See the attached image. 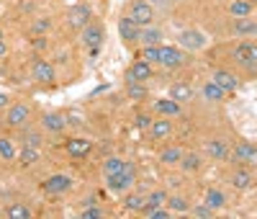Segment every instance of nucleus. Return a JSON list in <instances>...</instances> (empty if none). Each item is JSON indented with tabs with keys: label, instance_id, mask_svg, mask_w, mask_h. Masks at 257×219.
<instances>
[{
	"label": "nucleus",
	"instance_id": "obj_27",
	"mask_svg": "<svg viewBox=\"0 0 257 219\" xmlns=\"http://www.w3.org/2000/svg\"><path fill=\"white\" fill-rule=\"evenodd\" d=\"M180 158H183V150L180 147H165L160 152V163L162 165H180Z\"/></svg>",
	"mask_w": 257,
	"mask_h": 219
},
{
	"label": "nucleus",
	"instance_id": "obj_45",
	"mask_svg": "<svg viewBox=\"0 0 257 219\" xmlns=\"http://www.w3.org/2000/svg\"><path fill=\"white\" fill-rule=\"evenodd\" d=\"M6 106H8V96L0 93V108H6Z\"/></svg>",
	"mask_w": 257,
	"mask_h": 219
},
{
	"label": "nucleus",
	"instance_id": "obj_41",
	"mask_svg": "<svg viewBox=\"0 0 257 219\" xmlns=\"http://www.w3.org/2000/svg\"><path fill=\"white\" fill-rule=\"evenodd\" d=\"M82 219H100L103 216V209H98V206H88V209H82V214H80Z\"/></svg>",
	"mask_w": 257,
	"mask_h": 219
},
{
	"label": "nucleus",
	"instance_id": "obj_21",
	"mask_svg": "<svg viewBox=\"0 0 257 219\" xmlns=\"http://www.w3.org/2000/svg\"><path fill=\"white\" fill-rule=\"evenodd\" d=\"M170 98H175L178 103H188L193 98V88L188 83H173L170 85Z\"/></svg>",
	"mask_w": 257,
	"mask_h": 219
},
{
	"label": "nucleus",
	"instance_id": "obj_38",
	"mask_svg": "<svg viewBox=\"0 0 257 219\" xmlns=\"http://www.w3.org/2000/svg\"><path fill=\"white\" fill-rule=\"evenodd\" d=\"M24 144L41 147V134H39V131H26V134H24Z\"/></svg>",
	"mask_w": 257,
	"mask_h": 219
},
{
	"label": "nucleus",
	"instance_id": "obj_46",
	"mask_svg": "<svg viewBox=\"0 0 257 219\" xmlns=\"http://www.w3.org/2000/svg\"><path fill=\"white\" fill-rule=\"evenodd\" d=\"M149 3H165V0H149Z\"/></svg>",
	"mask_w": 257,
	"mask_h": 219
},
{
	"label": "nucleus",
	"instance_id": "obj_37",
	"mask_svg": "<svg viewBox=\"0 0 257 219\" xmlns=\"http://www.w3.org/2000/svg\"><path fill=\"white\" fill-rule=\"evenodd\" d=\"M142 59H147L149 64H160V47H144Z\"/></svg>",
	"mask_w": 257,
	"mask_h": 219
},
{
	"label": "nucleus",
	"instance_id": "obj_44",
	"mask_svg": "<svg viewBox=\"0 0 257 219\" xmlns=\"http://www.w3.org/2000/svg\"><path fill=\"white\" fill-rule=\"evenodd\" d=\"M6 52H8V44H6V34L0 31V57H6Z\"/></svg>",
	"mask_w": 257,
	"mask_h": 219
},
{
	"label": "nucleus",
	"instance_id": "obj_18",
	"mask_svg": "<svg viewBox=\"0 0 257 219\" xmlns=\"http://www.w3.org/2000/svg\"><path fill=\"white\" fill-rule=\"evenodd\" d=\"M155 111L160 116H180V103L175 98H157L155 101Z\"/></svg>",
	"mask_w": 257,
	"mask_h": 219
},
{
	"label": "nucleus",
	"instance_id": "obj_2",
	"mask_svg": "<svg viewBox=\"0 0 257 219\" xmlns=\"http://www.w3.org/2000/svg\"><path fill=\"white\" fill-rule=\"evenodd\" d=\"M231 57L237 64H242V67L254 70L257 67V41H239L237 47H234Z\"/></svg>",
	"mask_w": 257,
	"mask_h": 219
},
{
	"label": "nucleus",
	"instance_id": "obj_40",
	"mask_svg": "<svg viewBox=\"0 0 257 219\" xmlns=\"http://www.w3.org/2000/svg\"><path fill=\"white\" fill-rule=\"evenodd\" d=\"M170 214H173V211H170V209H162V206H155V209H149V211H147L149 219H167Z\"/></svg>",
	"mask_w": 257,
	"mask_h": 219
},
{
	"label": "nucleus",
	"instance_id": "obj_36",
	"mask_svg": "<svg viewBox=\"0 0 257 219\" xmlns=\"http://www.w3.org/2000/svg\"><path fill=\"white\" fill-rule=\"evenodd\" d=\"M126 88H128V96H132V98H137V101L147 98V88H144V83H126Z\"/></svg>",
	"mask_w": 257,
	"mask_h": 219
},
{
	"label": "nucleus",
	"instance_id": "obj_29",
	"mask_svg": "<svg viewBox=\"0 0 257 219\" xmlns=\"http://www.w3.org/2000/svg\"><path fill=\"white\" fill-rule=\"evenodd\" d=\"M180 168H183L185 173L201 170V155H196V152H188V155H183V158H180Z\"/></svg>",
	"mask_w": 257,
	"mask_h": 219
},
{
	"label": "nucleus",
	"instance_id": "obj_17",
	"mask_svg": "<svg viewBox=\"0 0 257 219\" xmlns=\"http://www.w3.org/2000/svg\"><path fill=\"white\" fill-rule=\"evenodd\" d=\"M231 34H237V36H252V34H257V21H252L249 16L247 18H234L231 21Z\"/></svg>",
	"mask_w": 257,
	"mask_h": 219
},
{
	"label": "nucleus",
	"instance_id": "obj_42",
	"mask_svg": "<svg viewBox=\"0 0 257 219\" xmlns=\"http://www.w3.org/2000/svg\"><path fill=\"white\" fill-rule=\"evenodd\" d=\"M49 29H52V21L49 18H41V21H36V24H34V34H44Z\"/></svg>",
	"mask_w": 257,
	"mask_h": 219
},
{
	"label": "nucleus",
	"instance_id": "obj_1",
	"mask_svg": "<svg viewBox=\"0 0 257 219\" xmlns=\"http://www.w3.org/2000/svg\"><path fill=\"white\" fill-rule=\"evenodd\" d=\"M126 18L128 21H134L137 26H152V21H155V8L149 0H132L126 8Z\"/></svg>",
	"mask_w": 257,
	"mask_h": 219
},
{
	"label": "nucleus",
	"instance_id": "obj_34",
	"mask_svg": "<svg viewBox=\"0 0 257 219\" xmlns=\"http://www.w3.org/2000/svg\"><path fill=\"white\" fill-rule=\"evenodd\" d=\"M0 158H3V160H16V158H18V152H16V147H13V139L0 137Z\"/></svg>",
	"mask_w": 257,
	"mask_h": 219
},
{
	"label": "nucleus",
	"instance_id": "obj_28",
	"mask_svg": "<svg viewBox=\"0 0 257 219\" xmlns=\"http://www.w3.org/2000/svg\"><path fill=\"white\" fill-rule=\"evenodd\" d=\"M231 186L237 188V191H247V188L252 186V173H249V170H244V168H242V170H237V173L231 175Z\"/></svg>",
	"mask_w": 257,
	"mask_h": 219
},
{
	"label": "nucleus",
	"instance_id": "obj_32",
	"mask_svg": "<svg viewBox=\"0 0 257 219\" xmlns=\"http://www.w3.org/2000/svg\"><path fill=\"white\" fill-rule=\"evenodd\" d=\"M144 204H147V196H142V193H128L126 199H123V206L128 211H142Z\"/></svg>",
	"mask_w": 257,
	"mask_h": 219
},
{
	"label": "nucleus",
	"instance_id": "obj_31",
	"mask_svg": "<svg viewBox=\"0 0 257 219\" xmlns=\"http://www.w3.org/2000/svg\"><path fill=\"white\" fill-rule=\"evenodd\" d=\"M123 170V160L121 158H108L103 163V175L105 178H113V175H118Z\"/></svg>",
	"mask_w": 257,
	"mask_h": 219
},
{
	"label": "nucleus",
	"instance_id": "obj_7",
	"mask_svg": "<svg viewBox=\"0 0 257 219\" xmlns=\"http://www.w3.org/2000/svg\"><path fill=\"white\" fill-rule=\"evenodd\" d=\"M31 75H34L36 83H44V85L54 83V78H57V72H54V67H52V62H47V59H34Z\"/></svg>",
	"mask_w": 257,
	"mask_h": 219
},
{
	"label": "nucleus",
	"instance_id": "obj_22",
	"mask_svg": "<svg viewBox=\"0 0 257 219\" xmlns=\"http://www.w3.org/2000/svg\"><path fill=\"white\" fill-rule=\"evenodd\" d=\"M206 155L213 158V160H226L229 147H226V142H221V139H211V142H206Z\"/></svg>",
	"mask_w": 257,
	"mask_h": 219
},
{
	"label": "nucleus",
	"instance_id": "obj_8",
	"mask_svg": "<svg viewBox=\"0 0 257 219\" xmlns=\"http://www.w3.org/2000/svg\"><path fill=\"white\" fill-rule=\"evenodd\" d=\"M149 78H152V64L147 59H137L126 72V83H147Z\"/></svg>",
	"mask_w": 257,
	"mask_h": 219
},
{
	"label": "nucleus",
	"instance_id": "obj_43",
	"mask_svg": "<svg viewBox=\"0 0 257 219\" xmlns=\"http://www.w3.org/2000/svg\"><path fill=\"white\" fill-rule=\"evenodd\" d=\"M137 126H139V129H149V126H152V119H149L147 114H139V116H137Z\"/></svg>",
	"mask_w": 257,
	"mask_h": 219
},
{
	"label": "nucleus",
	"instance_id": "obj_13",
	"mask_svg": "<svg viewBox=\"0 0 257 219\" xmlns=\"http://www.w3.org/2000/svg\"><path fill=\"white\" fill-rule=\"evenodd\" d=\"M139 34H142V26H137L134 21H128L126 16L118 21V36L123 44H137L139 41Z\"/></svg>",
	"mask_w": 257,
	"mask_h": 219
},
{
	"label": "nucleus",
	"instance_id": "obj_35",
	"mask_svg": "<svg viewBox=\"0 0 257 219\" xmlns=\"http://www.w3.org/2000/svg\"><path fill=\"white\" fill-rule=\"evenodd\" d=\"M167 209L170 211H190V204L183 199V196H167Z\"/></svg>",
	"mask_w": 257,
	"mask_h": 219
},
{
	"label": "nucleus",
	"instance_id": "obj_16",
	"mask_svg": "<svg viewBox=\"0 0 257 219\" xmlns=\"http://www.w3.org/2000/svg\"><path fill=\"white\" fill-rule=\"evenodd\" d=\"M170 134H173V121H170V116L167 119H157V121H152V126H149V137L152 139H167Z\"/></svg>",
	"mask_w": 257,
	"mask_h": 219
},
{
	"label": "nucleus",
	"instance_id": "obj_23",
	"mask_svg": "<svg viewBox=\"0 0 257 219\" xmlns=\"http://www.w3.org/2000/svg\"><path fill=\"white\" fill-rule=\"evenodd\" d=\"M201 93H203V98H206V101H213V103H221V101L229 96V93L224 91V88H219L213 80H208V83L203 85V91H201Z\"/></svg>",
	"mask_w": 257,
	"mask_h": 219
},
{
	"label": "nucleus",
	"instance_id": "obj_4",
	"mask_svg": "<svg viewBox=\"0 0 257 219\" xmlns=\"http://www.w3.org/2000/svg\"><path fill=\"white\" fill-rule=\"evenodd\" d=\"M90 18H93V11H90V6L88 3H80V6H72L70 11H67V26L70 29H85L90 24Z\"/></svg>",
	"mask_w": 257,
	"mask_h": 219
},
{
	"label": "nucleus",
	"instance_id": "obj_9",
	"mask_svg": "<svg viewBox=\"0 0 257 219\" xmlns=\"http://www.w3.org/2000/svg\"><path fill=\"white\" fill-rule=\"evenodd\" d=\"M82 44L95 54L98 47L103 44V26H100V24H88V26H85V29H82Z\"/></svg>",
	"mask_w": 257,
	"mask_h": 219
},
{
	"label": "nucleus",
	"instance_id": "obj_6",
	"mask_svg": "<svg viewBox=\"0 0 257 219\" xmlns=\"http://www.w3.org/2000/svg\"><path fill=\"white\" fill-rule=\"evenodd\" d=\"M178 44H180L183 49L198 52V49H203V47H206V36H203L201 31H196V29H185V31H180V34H178Z\"/></svg>",
	"mask_w": 257,
	"mask_h": 219
},
{
	"label": "nucleus",
	"instance_id": "obj_39",
	"mask_svg": "<svg viewBox=\"0 0 257 219\" xmlns=\"http://www.w3.org/2000/svg\"><path fill=\"white\" fill-rule=\"evenodd\" d=\"M190 214H193V216H198V219H211V216H213V209H208V206L203 204V206H193Z\"/></svg>",
	"mask_w": 257,
	"mask_h": 219
},
{
	"label": "nucleus",
	"instance_id": "obj_19",
	"mask_svg": "<svg viewBox=\"0 0 257 219\" xmlns=\"http://www.w3.org/2000/svg\"><path fill=\"white\" fill-rule=\"evenodd\" d=\"M203 204H206L208 209H213V211H219V209L226 206V196H224L219 188H208L206 196H203Z\"/></svg>",
	"mask_w": 257,
	"mask_h": 219
},
{
	"label": "nucleus",
	"instance_id": "obj_15",
	"mask_svg": "<svg viewBox=\"0 0 257 219\" xmlns=\"http://www.w3.org/2000/svg\"><path fill=\"white\" fill-rule=\"evenodd\" d=\"M211 80L216 83L219 88H224L226 93H234V91L239 88V80H237V75H234V72H229V70H216Z\"/></svg>",
	"mask_w": 257,
	"mask_h": 219
},
{
	"label": "nucleus",
	"instance_id": "obj_26",
	"mask_svg": "<svg viewBox=\"0 0 257 219\" xmlns=\"http://www.w3.org/2000/svg\"><path fill=\"white\" fill-rule=\"evenodd\" d=\"M229 13H231V18H247V16H252V3L249 0H231Z\"/></svg>",
	"mask_w": 257,
	"mask_h": 219
},
{
	"label": "nucleus",
	"instance_id": "obj_20",
	"mask_svg": "<svg viewBox=\"0 0 257 219\" xmlns=\"http://www.w3.org/2000/svg\"><path fill=\"white\" fill-rule=\"evenodd\" d=\"M41 126H44L47 131H64V126H67V119H64L62 114H44L41 116Z\"/></svg>",
	"mask_w": 257,
	"mask_h": 219
},
{
	"label": "nucleus",
	"instance_id": "obj_12",
	"mask_svg": "<svg viewBox=\"0 0 257 219\" xmlns=\"http://www.w3.org/2000/svg\"><path fill=\"white\" fill-rule=\"evenodd\" d=\"M70 188H72V178L64 175V173H54V175H49V178L44 181V191L47 193H64Z\"/></svg>",
	"mask_w": 257,
	"mask_h": 219
},
{
	"label": "nucleus",
	"instance_id": "obj_10",
	"mask_svg": "<svg viewBox=\"0 0 257 219\" xmlns=\"http://www.w3.org/2000/svg\"><path fill=\"white\" fill-rule=\"evenodd\" d=\"M29 116H31V108L26 103H13L6 114V124L8 126H24L29 121Z\"/></svg>",
	"mask_w": 257,
	"mask_h": 219
},
{
	"label": "nucleus",
	"instance_id": "obj_3",
	"mask_svg": "<svg viewBox=\"0 0 257 219\" xmlns=\"http://www.w3.org/2000/svg\"><path fill=\"white\" fill-rule=\"evenodd\" d=\"M134 181H137V168L132 165V163H123V170L118 173V175H113V178H105V183H108V188L111 191H128L134 186Z\"/></svg>",
	"mask_w": 257,
	"mask_h": 219
},
{
	"label": "nucleus",
	"instance_id": "obj_30",
	"mask_svg": "<svg viewBox=\"0 0 257 219\" xmlns=\"http://www.w3.org/2000/svg\"><path fill=\"white\" fill-rule=\"evenodd\" d=\"M165 201H167V193L165 191H152V193L147 196V204L142 206V214H147L149 209H155V206H162Z\"/></svg>",
	"mask_w": 257,
	"mask_h": 219
},
{
	"label": "nucleus",
	"instance_id": "obj_25",
	"mask_svg": "<svg viewBox=\"0 0 257 219\" xmlns=\"http://www.w3.org/2000/svg\"><path fill=\"white\" fill-rule=\"evenodd\" d=\"M39 160H41V152H39V147H29V144H24V150L18 152V163L24 165V168H29V165L39 163Z\"/></svg>",
	"mask_w": 257,
	"mask_h": 219
},
{
	"label": "nucleus",
	"instance_id": "obj_33",
	"mask_svg": "<svg viewBox=\"0 0 257 219\" xmlns=\"http://www.w3.org/2000/svg\"><path fill=\"white\" fill-rule=\"evenodd\" d=\"M6 216H8V219H29L31 211H29L26 204H11V206L6 209Z\"/></svg>",
	"mask_w": 257,
	"mask_h": 219
},
{
	"label": "nucleus",
	"instance_id": "obj_14",
	"mask_svg": "<svg viewBox=\"0 0 257 219\" xmlns=\"http://www.w3.org/2000/svg\"><path fill=\"white\" fill-rule=\"evenodd\" d=\"M257 158V144L252 142H237L231 150V160H237V163H252Z\"/></svg>",
	"mask_w": 257,
	"mask_h": 219
},
{
	"label": "nucleus",
	"instance_id": "obj_5",
	"mask_svg": "<svg viewBox=\"0 0 257 219\" xmlns=\"http://www.w3.org/2000/svg\"><path fill=\"white\" fill-rule=\"evenodd\" d=\"M185 62V52L183 47H167V44H160V64L167 70H175Z\"/></svg>",
	"mask_w": 257,
	"mask_h": 219
},
{
	"label": "nucleus",
	"instance_id": "obj_11",
	"mask_svg": "<svg viewBox=\"0 0 257 219\" xmlns=\"http://www.w3.org/2000/svg\"><path fill=\"white\" fill-rule=\"evenodd\" d=\"M64 150H67V155L70 158H88L90 155V150H93V142L90 139H85V137H72L67 139V144H64Z\"/></svg>",
	"mask_w": 257,
	"mask_h": 219
},
{
	"label": "nucleus",
	"instance_id": "obj_24",
	"mask_svg": "<svg viewBox=\"0 0 257 219\" xmlns=\"http://www.w3.org/2000/svg\"><path fill=\"white\" fill-rule=\"evenodd\" d=\"M139 41L144 44V47H160L162 44V31L152 29V26H144L142 34H139Z\"/></svg>",
	"mask_w": 257,
	"mask_h": 219
}]
</instances>
